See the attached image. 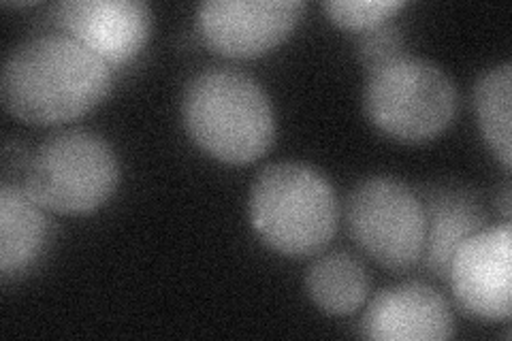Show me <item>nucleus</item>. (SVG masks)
Instances as JSON below:
<instances>
[{"mask_svg": "<svg viewBox=\"0 0 512 341\" xmlns=\"http://www.w3.org/2000/svg\"><path fill=\"white\" fill-rule=\"evenodd\" d=\"M111 69L67 35L28 39L9 54L0 99L13 118L32 126L75 120L105 101Z\"/></svg>", "mask_w": 512, "mask_h": 341, "instance_id": "nucleus-1", "label": "nucleus"}, {"mask_svg": "<svg viewBox=\"0 0 512 341\" xmlns=\"http://www.w3.org/2000/svg\"><path fill=\"white\" fill-rule=\"evenodd\" d=\"M425 207V248L421 261L440 280L463 241L487 229V214L472 192L461 188H429L421 199Z\"/></svg>", "mask_w": 512, "mask_h": 341, "instance_id": "nucleus-11", "label": "nucleus"}, {"mask_svg": "<svg viewBox=\"0 0 512 341\" xmlns=\"http://www.w3.org/2000/svg\"><path fill=\"white\" fill-rule=\"evenodd\" d=\"M118 162L109 143L84 128L47 137L24 169V190L37 205L84 216L107 203L118 186Z\"/></svg>", "mask_w": 512, "mask_h": 341, "instance_id": "nucleus-5", "label": "nucleus"}, {"mask_svg": "<svg viewBox=\"0 0 512 341\" xmlns=\"http://www.w3.org/2000/svg\"><path fill=\"white\" fill-rule=\"evenodd\" d=\"M301 11L299 0H205L197 30L220 56L256 58L291 35Z\"/></svg>", "mask_w": 512, "mask_h": 341, "instance_id": "nucleus-7", "label": "nucleus"}, {"mask_svg": "<svg viewBox=\"0 0 512 341\" xmlns=\"http://www.w3.org/2000/svg\"><path fill=\"white\" fill-rule=\"evenodd\" d=\"M47 222L41 205L32 201L24 186L5 182L0 186V275L26 271L43 250Z\"/></svg>", "mask_w": 512, "mask_h": 341, "instance_id": "nucleus-12", "label": "nucleus"}, {"mask_svg": "<svg viewBox=\"0 0 512 341\" xmlns=\"http://www.w3.org/2000/svg\"><path fill=\"white\" fill-rule=\"evenodd\" d=\"M502 214H504V218H506V222H510V188L506 186L504 188V197H502Z\"/></svg>", "mask_w": 512, "mask_h": 341, "instance_id": "nucleus-17", "label": "nucleus"}, {"mask_svg": "<svg viewBox=\"0 0 512 341\" xmlns=\"http://www.w3.org/2000/svg\"><path fill=\"white\" fill-rule=\"evenodd\" d=\"M186 133L199 148L229 165L259 160L276 139L269 96L256 79L233 69H207L182 94Z\"/></svg>", "mask_w": 512, "mask_h": 341, "instance_id": "nucleus-2", "label": "nucleus"}, {"mask_svg": "<svg viewBox=\"0 0 512 341\" xmlns=\"http://www.w3.org/2000/svg\"><path fill=\"white\" fill-rule=\"evenodd\" d=\"M52 22L60 35L82 43L111 69L143 50L152 13L139 0H64L52 7Z\"/></svg>", "mask_w": 512, "mask_h": 341, "instance_id": "nucleus-9", "label": "nucleus"}, {"mask_svg": "<svg viewBox=\"0 0 512 341\" xmlns=\"http://www.w3.org/2000/svg\"><path fill=\"white\" fill-rule=\"evenodd\" d=\"M361 335L376 341H442L455 335L446 299L423 282L382 290L367 307Z\"/></svg>", "mask_w": 512, "mask_h": 341, "instance_id": "nucleus-10", "label": "nucleus"}, {"mask_svg": "<svg viewBox=\"0 0 512 341\" xmlns=\"http://www.w3.org/2000/svg\"><path fill=\"white\" fill-rule=\"evenodd\" d=\"M404 5V0H329L323 9L338 26L365 32L382 22L393 20V15Z\"/></svg>", "mask_w": 512, "mask_h": 341, "instance_id": "nucleus-15", "label": "nucleus"}, {"mask_svg": "<svg viewBox=\"0 0 512 341\" xmlns=\"http://www.w3.org/2000/svg\"><path fill=\"white\" fill-rule=\"evenodd\" d=\"M248 214L265 246L284 256H310L329 246L340 207L325 175L303 162H276L254 177Z\"/></svg>", "mask_w": 512, "mask_h": 341, "instance_id": "nucleus-3", "label": "nucleus"}, {"mask_svg": "<svg viewBox=\"0 0 512 341\" xmlns=\"http://www.w3.org/2000/svg\"><path fill=\"white\" fill-rule=\"evenodd\" d=\"M306 288L312 301L331 316L357 312L367 299V273L348 252H329L318 256L308 269Z\"/></svg>", "mask_w": 512, "mask_h": 341, "instance_id": "nucleus-13", "label": "nucleus"}, {"mask_svg": "<svg viewBox=\"0 0 512 341\" xmlns=\"http://www.w3.org/2000/svg\"><path fill=\"white\" fill-rule=\"evenodd\" d=\"M510 222L487 226L463 241L455 252L446 282L463 312L472 318L500 322L510 318L512 282Z\"/></svg>", "mask_w": 512, "mask_h": 341, "instance_id": "nucleus-8", "label": "nucleus"}, {"mask_svg": "<svg viewBox=\"0 0 512 341\" xmlns=\"http://www.w3.org/2000/svg\"><path fill=\"white\" fill-rule=\"evenodd\" d=\"M363 107L384 135L404 143H425L453 122L457 92L440 64L402 54L367 75Z\"/></svg>", "mask_w": 512, "mask_h": 341, "instance_id": "nucleus-4", "label": "nucleus"}, {"mask_svg": "<svg viewBox=\"0 0 512 341\" xmlns=\"http://www.w3.org/2000/svg\"><path fill=\"white\" fill-rule=\"evenodd\" d=\"M510 88L512 64L504 62L478 77L474 86V111L491 152L510 169Z\"/></svg>", "mask_w": 512, "mask_h": 341, "instance_id": "nucleus-14", "label": "nucleus"}, {"mask_svg": "<svg viewBox=\"0 0 512 341\" xmlns=\"http://www.w3.org/2000/svg\"><path fill=\"white\" fill-rule=\"evenodd\" d=\"M346 224L357 246L382 267L404 271L421 261L425 207L419 194L393 177H370L352 190Z\"/></svg>", "mask_w": 512, "mask_h": 341, "instance_id": "nucleus-6", "label": "nucleus"}, {"mask_svg": "<svg viewBox=\"0 0 512 341\" xmlns=\"http://www.w3.org/2000/svg\"><path fill=\"white\" fill-rule=\"evenodd\" d=\"M359 60L370 73L380 64L404 54V30L397 22L387 20L370 30L359 32Z\"/></svg>", "mask_w": 512, "mask_h": 341, "instance_id": "nucleus-16", "label": "nucleus"}]
</instances>
